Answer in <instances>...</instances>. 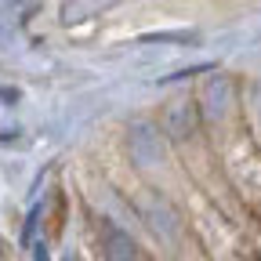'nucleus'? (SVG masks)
I'll use <instances>...</instances> for the list:
<instances>
[{
	"label": "nucleus",
	"mask_w": 261,
	"mask_h": 261,
	"mask_svg": "<svg viewBox=\"0 0 261 261\" xmlns=\"http://www.w3.org/2000/svg\"><path fill=\"white\" fill-rule=\"evenodd\" d=\"M102 247H106V261H145V254L135 247V240L113 225L102 232Z\"/></svg>",
	"instance_id": "nucleus-1"
}]
</instances>
